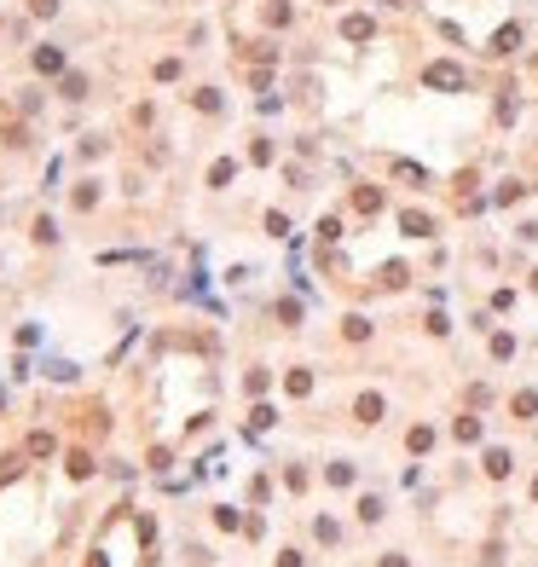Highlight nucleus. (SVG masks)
Returning a JSON list of instances; mask_svg holds the SVG:
<instances>
[{
	"label": "nucleus",
	"mask_w": 538,
	"mask_h": 567,
	"mask_svg": "<svg viewBox=\"0 0 538 567\" xmlns=\"http://www.w3.org/2000/svg\"><path fill=\"white\" fill-rule=\"evenodd\" d=\"M538 411V394H515V417H532Z\"/></svg>",
	"instance_id": "5"
},
{
	"label": "nucleus",
	"mask_w": 538,
	"mask_h": 567,
	"mask_svg": "<svg viewBox=\"0 0 538 567\" xmlns=\"http://www.w3.org/2000/svg\"><path fill=\"white\" fill-rule=\"evenodd\" d=\"M428 87H463V70L458 64H428Z\"/></svg>",
	"instance_id": "1"
},
{
	"label": "nucleus",
	"mask_w": 538,
	"mask_h": 567,
	"mask_svg": "<svg viewBox=\"0 0 538 567\" xmlns=\"http://www.w3.org/2000/svg\"><path fill=\"white\" fill-rule=\"evenodd\" d=\"M532 492H538V487H532Z\"/></svg>",
	"instance_id": "6"
},
{
	"label": "nucleus",
	"mask_w": 538,
	"mask_h": 567,
	"mask_svg": "<svg viewBox=\"0 0 538 567\" xmlns=\"http://www.w3.org/2000/svg\"><path fill=\"white\" fill-rule=\"evenodd\" d=\"M376 417H382V400L365 394V400H359V423H376Z\"/></svg>",
	"instance_id": "2"
},
{
	"label": "nucleus",
	"mask_w": 538,
	"mask_h": 567,
	"mask_svg": "<svg viewBox=\"0 0 538 567\" xmlns=\"http://www.w3.org/2000/svg\"><path fill=\"white\" fill-rule=\"evenodd\" d=\"M515 41H521V29H498V41H492V53H510Z\"/></svg>",
	"instance_id": "4"
},
{
	"label": "nucleus",
	"mask_w": 538,
	"mask_h": 567,
	"mask_svg": "<svg viewBox=\"0 0 538 567\" xmlns=\"http://www.w3.org/2000/svg\"><path fill=\"white\" fill-rule=\"evenodd\" d=\"M486 475H510V452H486Z\"/></svg>",
	"instance_id": "3"
}]
</instances>
